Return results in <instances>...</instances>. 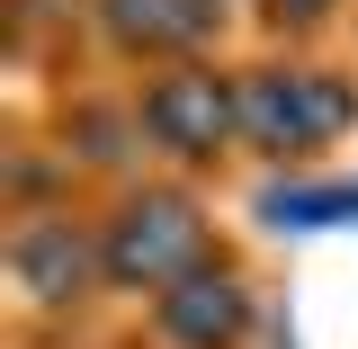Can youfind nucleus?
Listing matches in <instances>:
<instances>
[{
	"mask_svg": "<svg viewBox=\"0 0 358 349\" xmlns=\"http://www.w3.org/2000/svg\"><path fill=\"white\" fill-rule=\"evenodd\" d=\"M206 9H224V0H206Z\"/></svg>",
	"mask_w": 358,
	"mask_h": 349,
	"instance_id": "9",
	"label": "nucleus"
},
{
	"mask_svg": "<svg viewBox=\"0 0 358 349\" xmlns=\"http://www.w3.org/2000/svg\"><path fill=\"white\" fill-rule=\"evenodd\" d=\"M99 36L134 54V63H188L197 45L215 36V9L206 0H99Z\"/></svg>",
	"mask_w": 358,
	"mask_h": 349,
	"instance_id": "6",
	"label": "nucleus"
},
{
	"mask_svg": "<svg viewBox=\"0 0 358 349\" xmlns=\"http://www.w3.org/2000/svg\"><path fill=\"white\" fill-rule=\"evenodd\" d=\"M99 260H108V287H134V296H162L179 278L215 260V233H206V206L179 197V188H126L117 215L99 224Z\"/></svg>",
	"mask_w": 358,
	"mask_h": 349,
	"instance_id": "1",
	"label": "nucleus"
},
{
	"mask_svg": "<svg viewBox=\"0 0 358 349\" xmlns=\"http://www.w3.org/2000/svg\"><path fill=\"white\" fill-rule=\"evenodd\" d=\"M358 90L331 81V72H305V63H278V72H251L242 81V143L268 152V162H305L331 134H350Z\"/></svg>",
	"mask_w": 358,
	"mask_h": 349,
	"instance_id": "2",
	"label": "nucleus"
},
{
	"mask_svg": "<svg viewBox=\"0 0 358 349\" xmlns=\"http://www.w3.org/2000/svg\"><path fill=\"white\" fill-rule=\"evenodd\" d=\"M260 215L268 224H358V188H278Z\"/></svg>",
	"mask_w": 358,
	"mask_h": 349,
	"instance_id": "7",
	"label": "nucleus"
},
{
	"mask_svg": "<svg viewBox=\"0 0 358 349\" xmlns=\"http://www.w3.org/2000/svg\"><path fill=\"white\" fill-rule=\"evenodd\" d=\"M331 9H341V0H268V18H296V27H305V18H331Z\"/></svg>",
	"mask_w": 358,
	"mask_h": 349,
	"instance_id": "8",
	"label": "nucleus"
},
{
	"mask_svg": "<svg viewBox=\"0 0 358 349\" xmlns=\"http://www.w3.org/2000/svg\"><path fill=\"white\" fill-rule=\"evenodd\" d=\"M152 332L171 349H242V332H251V287L224 260H206L197 278H179V287L152 296Z\"/></svg>",
	"mask_w": 358,
	"mask_h": 349,
	"instance_id": "5",
	"label": "nucleus"
},
{
	"mask_svg": "<svg viewBox=\"0 0 358 349\" xmlns=\"http://www.w3.org/2000/svg\"><path fill=\"white\" fill-rule=\"evenodd\" d=\"M0 269H9V287H18V305H27V313H81L90 287H108L99 233L72 224V215H18Z\"/></svg>",
	"mask_w": 358,
	"mask_h": 349,
	"instance_id": "4",
	"label": "nucleus"
},
{
	"mask_svg": "<svg viewBox=\"0 0 358 349\" xmlns=\"http://www.w3.org/2000/svg\"><path fill=\"white\" fill-rule=\"evenodd\" d=\"M134 134H152L179 162H215L224 143H242V81H224L206 63H179L134 99Z\"/></svg>",
	"mask_w": 358,
	"mask_h": 349,
	"instance_id": "3",
	"label": "nucleus"
}]
</instances>
